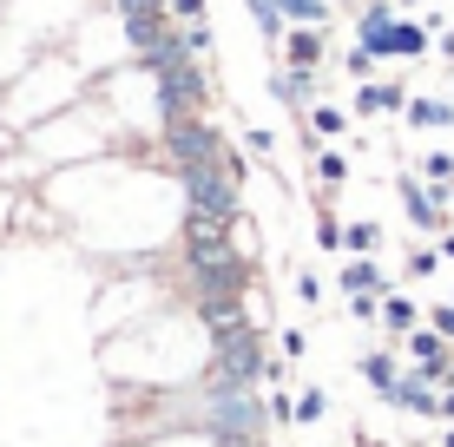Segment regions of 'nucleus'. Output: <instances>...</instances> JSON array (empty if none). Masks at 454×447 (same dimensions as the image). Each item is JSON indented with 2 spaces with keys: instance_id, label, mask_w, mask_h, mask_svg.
<instances>
[{
  "instance_id": "nucleus-1",
  "label": "nucleus",
  "mask_w": 454,
  "mask_h": 447,
  "mask_svg": "<svg viewBox=\"0 0 454 447\" xmlns=\"http://www.w3.org/2000/svg\"><path fill=\"white\" fill-rule=\"evenodd\" d=\"M184 257H192V276H198V297H238L250 283V264L238 243H224V230L198 224L192 243H184Z\"/></svg>"
},
{
  "instance_id": "nucleus-2",
  "label": "nucleus",
  "mask_w": 454,
  "mask_h": 447,
  "mask_svg": "<svg viewBox=\"0 0 454 447\" xmlns=\"http://www.w3.org/2000/svg\"><path fill=\"white\" fill-rule=\"evenodd\" d=\"M211 349H217V356H211L205 375L231 381V389H257V381H263V349H257V329L231 335V343H211Z\"/></svg>"
},
{
  "instance_id": "nucleus-3",
  "label": "nucleus",
  "mask_w": 454,
  "mask_h": 447,
  "mask_svg": "<svg viewBox=\"0 0 454 447\" xmlns=\"http://www.w3.org/2000/svg\"><path fill=\"white\" fill-rule=\"evenodd\" d=\"M356 368H363V381H369L375 395H382V402H388V395H395V381H402V362L388 356V349H375V356H363Z\"/></svg>"
},
{
  "instance_id": "nucleus-4",
  "label": "nucleus",
  "mask_w": 454,
  "mask_h": 447,
  "mask_svg": "<svg viewBox=\"0 0 454 447\" xmlns=\"http://www.w3.org/2000/svg\"><path fill=\"white\" fill-rule=\"evenodd\" d=\"M342 297H388V276L369 264V257H356L349 270H342Z\"/></svg>"
},
{
  "instance_id": "nucleus-5",
  "label": "nucleus",
  "mask_w": 454,
  "mask_h": 447,
  "mask_svg": "<svg viewBox=\"0 0 454 447\" xmlns=\"http://www.w3.org/2000/svg\"><path fill=\"white\" fill-rule=\"evenodd\" d=\"M402 204H409V224H421V230H442V204H434V197L421 191L415 178L402 184Z\"/></svg>"
},
{
  "instance_id": "nucleus-6",
  "label": "nucleus",
  "mask_w": 454,
  "mask_h": 447,
  "mask_svg": "<svg viewBox=\"0 0 454 447\" xmlns=\"http://www.w3.org/2000/svg\"><path fill=\"white\" fill-rule=\"evenodd\" d=\"M382 322H388V329H395V335H415V303L388 289V297H382Z\"/></svg>"
},
{
  "instance_id": "nucleus-7",
  "label": "nucleus",
  "mask_w": 454,
  "mask_h": 447,
  "mask_svg": "<svg viewBox=\"0 0 454 447\" xmlns=\"http://www.w3.org/2000/svg\"><path fill=\"white\" fill-rule=\"evenodd\" d=\"M323 414H330V395H323V389H303V395H296V421H303V428H317Z\"/></svg>"
},
{
  "instance_id": "nucleus-8",
  "label": "nucleus",
  "mask_w": 454,
  "mask_h": 447,
  "mask_svg": "<svg viewBox=\"0 0 454 447\" xmlns=\"http://www.w3.org/2000/svg\"><path fill=\"white\" fill-rule=\"evenodd\" d=\"M409 349H415V362H434V356H454V343H442L434 329H415L409 335Z\"/></svg>"
},
{
  "instance_id": "nucleus-9",
  "label": "nucleus",
  "mask_w": 454,
  "mask_h": 447,
  "mask_svg": "<svg viewBox=\"0 0 454 447\" xmlns=\"http://www.w3.org/2000/svg\"><path fill=\"white\" fill-rule=\"evenodd\" d=\"M375 243H382V230H375V224H349V230H342V250H356V257H369Z\"/></svg>"
},
{
  "instance_id": "nucleus-10",
  "label": "nucleus",
  "mask_w": 454,
  "mask_h": 447,
  "mask_svg": "<svg viewBox=\"0 0 454 447\" xmlns=\"http://www.w3.org/2000/svg\"><path fill=\"white\" fill-rule=\"evenodd\" d=\"M317 53H323L317 34H290V59H296V66H317Z\"/></svg>"
},
{
  "instance_id": "nucleus-11",
  "label": "nucleus",
  "mask_w": 454,
  "mask_h": 447,
  "mask_svg": "<svg viewBox=\"0 0 454 447\" xmlns=\"http://www.w3.org/2000/svg\"><path fill=\"white\" fill-rule=\"evenodd\" d=\"M409 119H415V126H448L454 112H448V105H434V99H415V105H409Z\"/></svg>"
},
{
  "instance_id": "nucleus-12",
  "label": "nucleus",
  "mask_w": 454,
  "mask_h": 447,
  "mask_svg": "<svg viewBox=\"0 0 454 447\" xmlns=\"http://www.w3.org/2000/svg\"><path fill=\"white\" fill-rule=\"evenodd\" d=\"M428 329H434V335H442V343H454V303H442V310H434V316H428Z\"/></svg>"
},
{
  "instance_id": "nucleus-13",
  "label": "nucleus",
  "mask_w": 454,
  "mask_h": 447,
  "mask_svg": "<svg viewBox=\"0 0 454 447\" xmlns=\"http://www.w3.org/2000/svg\"><path fill=\"white\" fill-rule=\"evenodd\" d=\"M317 237H323V250H342V224L336 218H317Z\"/></svg>"
},
{
  "instance_id": "nucleus-14",
  "label": "nucleus",
  "mask_w": 454,
  "mask_h": 447,
  "mask_svg": "<svg viewBox=\"0 0 454 447\" xmlns=\"http://www.w3.org/2000/svg\"><path fill=\"white\" fill-rule=\"evenodd\" d=\"M349 316H356V322H369V316H382V297H349Z\"/></svg>"
},
{
  "instance_id": "nucleus-15",
  "label": "nucleus",
  "mask_w": 454,
  "mask_h": 447,
  "mask_svg": "<svg viewBox=\"0 0 454 447\" xmlns=\"http://www.w3.org/2000/svg\"><path fill=\"white\" fill-rule=\"evenodd\" d=\"M296 297H303V303H309V310H317V303H323V283H317V276H309V270H303V276H296Z\"/></svg>"
},
{
  "instance_id": "nucleus-16",
  "label": "nucleus",
  "mask_w": 454,
  "mask_h": 447,
  "mask_svg": "<svg viewBox=\"0 0 454 447\" xmlns=\"http://www.w3.org/2000/svg\"><path fill=\"white\" fill-rule=\"evenodd\" d=\"M277 349H284V362H296V356H303V335L284 329V335H277Z\"/></svg>"
},
{
  "instance_id": "nucleus-17",
  "label": "nucleus",
  "mask_w": 454,
  "mask_h": 447,
  "mask_svg": "<svg viewBox=\"0 0 454 447\" xmlns=\"http://www.w3.org/2000/svg\"><path fill=\"white\" fill-rule=\"evenodd\" d=\"M428 178H434V184H448V178H454V158H442V151H434V158H428Z\"/></svg>"
},
{
  "instance_id": "nucleus-18",
  "label": "nucleus",
  "mask_w": 454,
  "mask_h": 447,
  "mask_svg": "<svg viewBox=\"0 0 454 447\" xmlns=\"http://www.w3.org/2000/svg\"><path fill=\"white\" fill-rule=\"evenodd\" d=\"M434 264H442V257H434V250H415V257H409V276H428Z\"/></svg>"
},
{
  "instance_id": "nucleus-19",
  "label": "nucleus",
  "mask_w": 454,
  "mask_h": 447,
  "mask_svg": "<svg viewBox=\"0 0 454 447\" xmlns=\"http://www.w3.org/2000/svg\"><path fill=\"white\" fill-rule=\"evenodd\" d=\"M434 414H448V421H454V389H442V408H434Z\"/></svg>"
},
{
  "instance_id": "nucleus-20",
  "label": "nucleus",
  "mask_w": 454,
  "mask_h": 447,
  "mask_svg": "<svg viewBox=\"0 0 454 447\" xmlns=\"http://www.w3.org/2000/svg\"><path fill=\"white\" fill-rule=\"evenodd\" d=\"M442 447H454V428H448V441H442Z\"/></svg>"
}]
</instances>
